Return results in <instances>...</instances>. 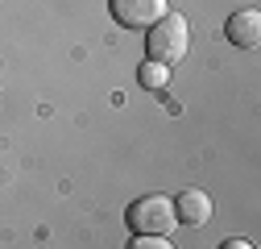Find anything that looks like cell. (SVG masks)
<instances>
[{
    "mask_svg": "<svg viewBox=\"0 0 261 249\" xmlns=\"http://www.w3.org/2000/svg\"><path fill=\"white\" fill-rule=\"evenodd\" d=\"M187 46H191L187 17H178V13H166L158 25H149V38H145V54H149V62L174 67V62H182V58H187Z\"/></svg>",
    "mask_w": 261,
    "mask_h": 249,
    "instance_id": "obj_1",
    "label": "cell"
},
{
    "mask_svg": "<svg viewBox=\"0 0 261 249\" xmlns=\"http://www.w3.org/2000/svg\"><path fill=\"white\" fill-rule=\"evenodd\" d=\"M174 225V204L166 195H141L128 204V229L137 237H170Z\"/></svg>",
    "mask_w": 261,
    "mask_h": 249,
    "instance_id": "obj_2",
    "label": "cell"
},
{
    "mask_svg": "<svg viewBox=\"0 0 261 249\" xmlns=\"http://www.w3.org/2000/svg\"><path fill=\"white\" fill-rule=\"evenodd\" d=\"M108 9L124 29H149L170 13V0H108Z\"/></svg>",
    "mask_w": 261,
    "mask_h": 249,
    "instance_id": "obj_3",
    "label": "cell"
},
{
    "mask_svg": "<svg viewBox=\"0 0 261 249\" xmlns=\"http://www.w3.org/2000/svg\"><path fill=\"white\" fill-rule=\"evenodd\" d=\"M224 34H228V42H232L237 50H253V46L261 42V13H257V9L232 13L228 25H224Z\"/></svg>",
    "mask_w": 261,
    "mask_h": 249,
    "instance_id": "obj_4",
    "label": "cell"
},
{
    "mask_svg": "<svg viewBox=\"0 0 261 249\" xmlns=\"http://www.w3.org/2000/svg\"><path fill=\"white\" fill-rule=\"evenodd\" d=\"M174 220L178 225H187V229H203L207 220H212V200H207V191H182L178 200H174Z\"/></svg>",
    "mask_w": 261,
    "mask_h": 249,
    "instance_id": "obj_5",
    "label": "cell"
},
{
    "mask_svg": "<svg viewBox=\"0 0 261 249\" xmlns=\"http://www.w3.org/2000/svg\"><path fill=\"white\" fill-rule=\"evenodd\" d=\"M137 79H141L149 91H162V87L170 83V67H162V62H145V67L137 71Z\"/></svg>",
    "mask_w": 261,
    "mask_h": 249,
    "instance_id": "obj_6",
    "label": "cell"
},
{
    "mask_svg": "<svg viewBox=\"0 0 261 249\" xmlns=\"http://www.w3.org/2000/svg\"><path fill=\"white\" fill-rule=\"evenodd\" d=\"M128 249H174V245H170V237H137V233H133Z\"/></svg>",
    "mask_w": 261,
    "mask_h": 249,
    "instance_id": "obj_7",
    "label": "cell"
},
{
    "mask_svg": "<svg viewBox=\"0 0 261 249\" xmlns=\"http://www.w3.org/2000/svg\"><path fill=\"white\" fill-rule=\"evenodd\" d=\"M220 249H253V245H249V241H245V237H228V241H224V245H220Z\"/></svg>",
    "mask_w": 261,
    "mask_h": 249,
    "instance_id": "obj_8",
    "label": "cell"
}]
</instances>
